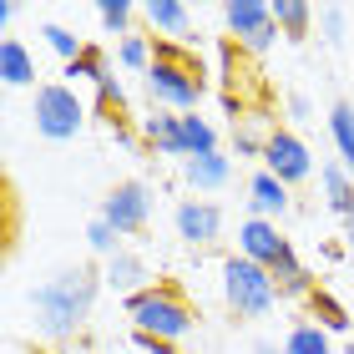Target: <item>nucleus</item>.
Masks as SVG:
<instances>
[{"label":"nucleus","instance_id":"obj_1","mask_svg":"<svg viewBox=\"0 0 354 354\" xmlns=\"http://www.w3.org/2000/svg\"><path fill=\"white\" fill-rule=\"evenodd\" d=\"M102 288H106V279H102V268H91V263H66V268H56L51 279H41L26 294L30 314H36V334L46 344L76 339V334L86 329Z\"/></svg>","mask_w":354,"mask_h":354},{"label":"nucleus","instance_id":"obj_2","mask_svg":"<svg viewBox=\"0 0 354 354\" xmlns=\"http://www.w3.org/2000/svg\"><path fill=\"white\" fill-rule=\"evenodd\" d=\"M157 56H152V71H147V96L157 111H198V102L207 96V66L192 56V46L183 41H157Z\"/></svg>","mask_w":354,"mask_h":354},{"label":"nucleus","instance_id":"obj_3","mask_svg":"<svg viewBox=\"0 0 354 354\" xmlns=\"http://www.w3.org/2000/svg\"><path fill=\"white\" fill-rule=\"evenodd\" d=\"M127 319H132V334H152V339H167V344H183L198 329V309H192L187 288L177 279H157L142 294H132Z\"/></svg>","mask_w":354,"mask_h":354},{"label":"nucleus","instance_id":"obj_4","mask_svg":"<svg viewBox=\"0 0 354 354\" xmlns=\"http://www.w3.org/2000/svg\"><path fill=\"white\" fill-rule=\"evenodd\" d=\"M223 304H228L233 319H263L283 304V294L263 263L243 259V253H228L223 259Z\"/></svg>","mask_w":354,"mask_h":354},{"label":"nucleus","instance_id":"obj_5","mask_svg":"<svg viewBox=\"0 0 354 354\" xmlns=\"http://www.w3.org/2000/svg\"><path fill=\"white\" fill-rule=\"evenodd\" d=\"M30 122L46 142H71L86 127V102L66 82H41L36 96H30Z\"/></svg>","mask_w":354,"mask_h":354},{"label":"nucleus","instance_id":"obj_6","mask_svg":"<svg viewBox=\"0 0 354 354\" xmlns=\"http://www.w3.org/2000/svg\"><path fill=\"white\" fill-rule=\"evenodd\" d=\"M223 26H228V41L248 56H263L279 41L273 6H263V0H223Z\"/></svg>","mask_w":354,"mask_h":354},{"label":"nucleus","instance_id":"obj_7","mask_svg":"<svg viewBox=\"0 0 354 354\" xmlns=\"http://www.w3.org/2000/svg\"><path fill=\"white\" fill-rule=\"evenodd\" d=\"M96 218H106L111 228H117L122 238H132L147 228V218H152V187L142 183V177H122L117 187L102 198V207H96Z\"/></svg>","mask_w":354,"mask_h":354},{"label":"nucleus","instance_id":"obj_8","mask_svg":"<svg viewBox=\"0 0 354 354\" xmlns=\"http://www.w3.org/2000/svg\"><path fill=\"white\" fill-rule=\"evenodd\" d=\"M263 172H273L283 187L309 183L314 177V157H309V147H304V137L288 132V127H273V137L263 147Z\"/></svg>","mask_w":354,"mask_h":354},{"label":"nucleus","instance_id":"obj_9","mask_svg":"<svg viewBox=\"0 0 354 354\" xmlns=\"http://www.w3.org/2000/svg\"><path fill=\"white\" fill-rule=\"evenodd\" d=\"M172 228L187 248H213L223 238V207L207 203V198H183L172 213Z\"/></svg>","mask_w":354,"mask_h":354},{"label":"nucleus","instance_id":"obj_10","mask_svg":"<svg viewBox=\"0 0 354 354\" xmlns=\"http://www.w3.org/2000/svg\"><path fill=\"white\" fill-rule=\"evenodd\" d=\"M238 253L253 259V263H263V268H273L283 253H294V243L283 238L279 223H268V218H243V223H238Z\"/></svg>","mask_w":354,"mask_h":354},{"label":"nucleus","instance_id":"obj_11","mask_svg":"<svg viewBox=\"0 0 354 354\" xmlns=\"http://www.w3.org/2000/svg\"><path fill=\"white\" fill-rule=\"evenodd\" d=\"M288 192H294V187H283L273 172L259 167V172L248 177V218H268V223H279L288 207H294V198H288Z\"/></svg>","mask_w":354,"mask_h":354},{"label":"nucleus","instance_id":"obj_12","mask_svg":"<svg viewBox=\"0 0 354 354\" xmlns=\"http://www.w3.org/2000/svg\"><path fill=\"white\" fill-rule=\"evenodd\" d=\"M102 279H106V288H117L122 299H132V294H142L147 283H157L152 268H147V259L132 253V248H122L117 259H106V263H102Z\"/></svg>","mask_w":354,"mask_h":354},{"label":"nucleus","instance_id":"obj_13","mask_svg":"<svg viewBox=\"0 0 354 354\" xmlns=\"http://www.w3.org/2000/svg\"><path fill=\"white\" fill-rule=\"evenodd\" d=\"M142 21L157 30V41H192V10L183 0H152V6H142Z\"/></svg>","mask_w":354,"mask_h":354},{"label":"nucleus","instance_id":"obj_14","mask_svg":"<svg viewBox=\"0 0 354 354\" xmlns=\"http://www.w3.org/2000/svg\"><path fill=\"white\" fill-rule=\"evenodd\" d=\"M183 183L192 192H223L233 183V157L228 152H207V157H187L183 162Z\"/></svg>","mask_w":354,"mask_h":354},{"label":"nucleus","instance_id":"obj_15","mask_svg":"<svg viewBox=\"0 0 354 354\" xmlns=\"http://www.w3.org/2000/svg\"><path fill=\"white\" fill-rule=\"evenodd\" d=\"M142 147L157 157H187L183 152V117L177 111H152L142 117Z\"/></svg>","mask_w":354,"mask_h":354},{"label":"nucleus","instance_id":"obj_16","mask_svg":"<svg viewBox=\"0 0 354 354\" xmlns=\"http://www.w3.org/2000/svg\"><path fill=\"white\" fill-rule=\"evenodd\" d=\"M0 82H6L10 91L36 86V56H30V46H26L21 36H6V41H0Z\"/></svg>","mask_w":354,"mask_h":354},{"label":"nucleus","instance_id":"obj_17","mask_svg":"<svg viewBox=\"0 0 354 354\" xmlns=\"http://www.w3.org/2000/svg\"><path fill=\"white\" fill-rule=\"evenodd\" d=\"M268 273H273V283H279V294H283V299H304V304H309V299H314V288H319V279L299 263V253H283V259L273 263Z\"/></svg>","mask_w":354,"mask_h":354},{"label":"nucleus","instance_id":"obj_18","mask_svg":"<svg viewBox=\"0 0 354 354\" xmlns=\"http://www.w3.org/2000/svg\"><path fill=\"white\" fill-rule=\"evenodd\" d=\"M329 137H334V152H339V167L354 177V102H334L329 106Z\"/></svg>","mask_w":354,"mask_h":354},{"label":"nucleus","instance_id":"obj_19","mask_svg":"<svg viewBox=\"0 0 354 354\" xmlns=\"http://www.w3.org/2000/svg\"><path fill=\"white\" fill-rule=\"evenodd\" d=\"M283 354H334V334L319 329L314 319H294L283 334Z\"/></svg>","mask_w":354,"mask_h":354},{"label":"nucleus","instance_id":"obj_20","mask_svg":"<svg viewBox=\"0 0 354 354\" xmlns=\"http://www.w3.org/2000/svg\"><path fill=\"white\" fill-rule=\"evenodd\" d=\"M319 187H324V207L334 218H344L349 203H354V177L339 162H324V167H319Z\"/></svg>","mask_w":354,"mask_h":354},{"label":"nucleus","instance_id":"obj_21","mask_svg":"<svg viewBox=\"0 0 354 354\" xmlns=\"http://www.w3.org/2000/svg\"><path fill=\"white\" fill-rule=\"evenodd\" d=\"M304 309H309L304 319H314V324H319V329H329V334H349V324H354L349 309L329 294V288H314V299L304 304Z\"/></svg>","mask_w":354,"mask_h":354},{"label":"nucleus","instance_id":"obj_22","mask_svg":"<svg viewBox=\"0 0 354 354\" xmlns=\"http://www.w3.org/2000/svg\"><path fill=\"white\" fill-rule=\"evenodd\" d=\"M183 152L187 157H207V152H223L218 147V127L203 117V111H183ZM183 157V162H187Z\"/></svg>","mask_w":354,"mask_h":354},{"label":"nucleus","instance_id":"obj_23","mask_svg":"<svg viewBox=\"0 0 354 354\" xmlns=\"http://www.w3.org/2000/svg\"><path fill=\"white\" fill-rule=\"evenodd\" d=\"M314 6L309 0H279V6H273V21H279V30L288 41H309V30H314Z\"/></svg>","mask_w":354,"mask_h":354},{"label":"nucleus","instance_id":"obj_24","mask_svg":"<svg viewBox=\"0 0 354 354\" xmlns=\"http://www.w3.org/2000/svg\"><path fill=\"white\" fill-rule=\"evenodd\" d=\"M259 122H263V111H248V117H238V122H233V152H238V157H259V162H263V147H268L273 127L263 132Z\"/></svg>","mask_w":354,"mask_h":354},{"label":"nucleus","instance_id":"obj_25","mask_svg":"<svg viewBox=\"0 0 354 354\" xmlns=\"http://www.w3.org/2000/svg\"><path fill=\"white\" fill-rule=\"evenodd\" d=\"M142 15V6H132V0H102V6H96V21H102V30L106 36H132V21Z\"/></svg>","mask_w":354,"mask_h":354},{"label":"nucleus","instance_id":"obj_26","mask_svg":"<svg viewBox=\"0 0 354 354\" xmlns=\"http://www.w3.org/2000/svg\"><path fill=\"white\" fill-rule=\"evenodd\" d=\"M41 41H46V46H51V51L61 56V66H71V61L86 51V41L76 36L71 26H61V21H46V26H41Z\"/></svg>","mask_w":354,"mask_h":354},{"label":"nucleus","instance_id":"obj_27","mask_svg":"<svg viewBox=\"0 0 354 354\" xmlns=\"http://www.w3.org/2000/svg\"><path fill=\"white\" fill-rule=\"evenodd\" d=\"M152 56H157L152 36H137V30H132V36L117 41V61H122L127 71H142V76H147V71H152Z\"/></svg>","mask_w":354,"mask_h":354},{"label":"nucleus","instance_id":"obj_28","mask_svg":"<svg viewBox=\"0 0 354 354\" xmlns=\"http://www.w3.org/2000/svg\"><path fill=\"white\" fill-rule=\"evenodd\" d=\"M86 248H91L96 259L106 263V259H117V253L127 248V238H122L117 228H111L106 218H91V223H86Z\"/></svg>","mask_w":354,"mask_h":354},{"label":"nucleus","instance_id":"obj_29","mask_svg":"<svg viewBox=\"0 0 354 354\" xmlns=\"http://www.w3.org/2000/svg\"><path fill=\"white\" fill-rule=\"evenodd\" d=\"M66 76H76V82H91V86H96V82H106V76H111V66H106V51L86 41V51H82V56H76L71 66H66Z\"/></svg>","mask_w":354,"mask_h":354},{"label":"nucleus","instance_id":"obj_30","mask_svg":"<svg viewBox=\"0 0 354 354\" xmlns=\"http://www.w3.org/2000/svg\"><path fill=\"white\" fill-rule=\"evenodd\" d=\"M324 30H329L324 41H334V46L344 41V10H339V6H324Z\"/></svg>","mask_w":354,"mask_h":354},{"label":"nucleus","instance_id":"obj_31","mask_svg":"<svg viewBox=\"0 0 354 354\" xmlns=\"http://www.w3.org/2000/svg\"><path fill=\"white\" fill-rule=\"evenodd\" d=\"M283 106H288V117H294V122H309V111H314L304 91H288V96H283Z\"/></svg>","mask_w":354,"mask_h":354},{"label":"nucleus","instance_id":"obj_32","mask_svg":"<svg viewBox=\"0 0 354 354\" xmlns=\"http://www.w3.org/2000/svg\"><path fill=\"white\" fill-rule=\"evenodd\" d=\"M132 344H137V349H147V354H177V344L152 339V334H132Z\"/></svg>","mask_w":354,"mask_h":354},{"label":"nucleus","instance_id":"obj_33","mask_svg":"<svg viewBox=\"0 0 354 354\" xmlns=\"http://www.w3.org/2000/svg\"><path fill=\"white\" fill-rule=\"evenodd\" d=\"M253 354H283V344H273V339H259V344H253Z\"/></svg>","mask_w":354,"mask_h":354},{"label":"nucleus","instance_id":"obj_34","mask_svg":"<svg viewBox=\"0 0 354 354\" xmlns=\"http://www.w3.org/2000/svg\"><path fill=\"white\" fill-rule=\"evenodd\" d=\"M344 238H349V248H354V203H349V213H344Z\"/></svg>","mask_w":354,"mask_h":354}]
</instances>
